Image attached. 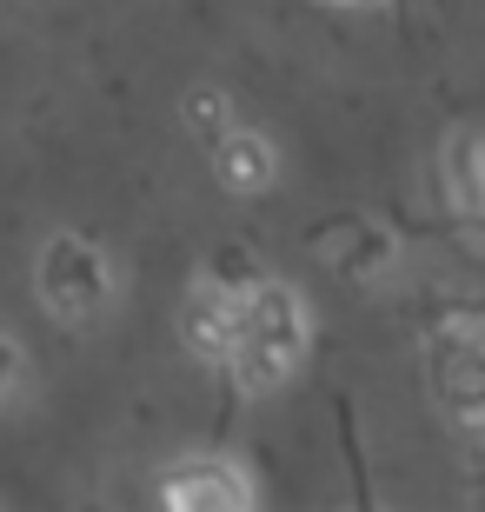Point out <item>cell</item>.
Wrapping results in <instances>:
<instances>
[{
	"label": "cell",
	"mask_w": 485,
	"mask_h": 512,
	"mask_svg": "<svg viewBox=\"0 0 485 512\" xmlns=\"http://www.w3.org/2000/svg\"><path fill=\"white\" fill-rule=\"evenodd\" d=\"M20 373V360H14V340H0V393H7V380Z\"/></svg>",
	"instance_id": "10"
},
{
	"label": "cell",
	"mask_w": 485,
	"mask_h": 512,
	"mask_svg": "<svg viewBox=\"0 0 485 512\" xmlns=\"http://www.w3.org/2000/svg\"><path fill=\"white\" fill-rule=\"evenodd\" d=\"M40 293H47L54 313L80 320V313H94L107 300V266H100V253L87 240L60 233V240H47V260H40Z\"/></svg>",
	"instance_id": "1"
},
{
	"label": "cell",
	"mask_w": 485,
	"mask_h": 512,
	"mask_svg": "<svg viewBox=\"0 0 485 512\" xmlns=\"http://www.w3.org/2000/svg\"><path fill=\"white\" fill-rule=\"evenodd\" d=\"M167 506H180V512H246L253 506V486H246L233 466H187V473L167 479Z\"/></svg>",
	"instance_id": "3"
},
{
	"label": "cell",
	"mask_w": 485,
	"mask_h": 512,
	"mask_svg": "<svg viewBox=\"0 0 485 512\" xmlns=\"http://www.w3.org/2000/svg\"><path fill=\"white\" fill-rule=\"evenodd\" d=\"M213 153H220V180H226V187L253 193V187H266V180H273V153H266L253 133H220V140H213Z\"/></svg>",
	"instance_id": "5"
},
{
	"label": "cell",
	"mask_w": 485,
	"mask_h": 512,
	"mask_svg": "<svg viewBox=\"0 0 485 512\" xmlns=\"http://www.w3.org/2000/svg\"><path fill=\"white\" fill-rule=\"evenodd\" d=\"M233 340H260L266 353H280L286 366L306 346V320L286 286H246V300H233Z\"/></svg>",
	"instance_id": "2"
},
{
	"label": "cell",
	"mask_w": 485,
	"mask_h": 512,
	"mask_svg": "<svg viewBox=\"0 0 485 512\" xmlns=\"http://www.w3.org/2000/svg\"><path fill=\"white\" fill-rule=\"evenodd\" d=\"M333 426H339V453H346V466H353V499H359V506H373V486H366V459H359V433H353V406H346V399H339Z\"/></svg>",
	"instance_id": "7"
},
{
	"label": "cell",
	"mask_w": 485,
	"mask_h": 512,
	"mask_svg": "<svg viewBox=\"0 0 485 512\" xmlns=\"http://www.w3.org/2000/svg\"><path fill=\"white\" fill-rule=\"evenodd\" d=\"M452 193L466 213H479V147H472V133L452 140Z\"/></svg>",
	"instance_id": "6"
},
{
	"label": "cell",
	"mask_w": 485,
	"mask_h": 512,
	"mask_svg": "<svg viewBox=\"0 0 485 512\" xmlns=\"http://www.w3.org/2000/svg\"><path fill=\"white\" fill-rule=\"evenodd\" d=\"M213 280H220L226 293H233V286H246V253H220V260H213Z\"/></svg>",
	"instance_id": "9"
},
{
	"label": "cell",
	"mask_w": 485,
	"mask_h": 512,
	"mask_svg": "<svg viewBox=\"0 0 485 512\" xmlns=\"http://www.w3.org/2000/svg\"><path fill=\"white\" fill-rule=\"evenodd\" d=\"M187 120H193V133H200L206 147H213V140L226 133V100L220 94H193L187 100Z\"/></svg>",
	"instance_id": "8"
},
{
	"label": "cell",
	"mask_w": 485,
	"mask_h": 512,
	"mask_svg": "<svg viewBox=\"0 0 485 512\" xmlns=\"http://www.w3.org/2000/svg\"><path fill=\"white\" fill-rule=\"evenodd\" d=\"M187 340L193 353H206V360H226L233 353V293H213V286H200L187 300Z\"/></svg>",
	"instance_id": "4"
}]
</instances>
